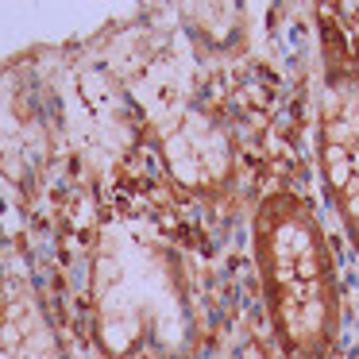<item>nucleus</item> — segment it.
Listing matches in <instances>:
<instances>
[{
    "mask_svg": "<svg viewBox=\"0 0 359 359\" xmlns=\"http://www.w3.org/2000/svg\"><path fill=\"white\" fill-rule=\"evenodd\" d=\"M251 259L278 355L336 359L344 290L332 236L317 205L294 189L259 197L251 212Z\"/></svg>",
    "mask_w": 359,
    "mask_h": 359,
    "instance_id": "obj_1",
    "label": "nucleus"
},
{
    "mask_svg": "<svg viewBox=\"0 0 359 359\" xmlns=\"http://www.w3.org/2000/svg\"><path fill=\"white\" fill-rule=\"evenodd\" d=\"M174 263L135 232L101 236L93 255V332L104 359H174L186 351L189 297Z\"/></svg>",
    "mask_w": 359,
    "mask_h": 359,
    "instance_id": "obj_2",
    "label": "nucleus"
},
{
    "mask_svg": "<svg viewBox=\"0 0 359 359\" xmlns=\"http://www.w3.org/2000/svg\"><path fill=\"white\" fill-rule=\"evenodd\" d=\"M317 170L320 189L359 259V39L336 8L317 12Z\"/></svg>",
    "mask_w": 359,
    "mask_h": 359,
    "instance_id": "obj_3",
    "label": "nucleus"
},
{
    "mask_svg": "<svg viewBox=\"0 0 359 359\" xmlns=\"http://www.w3.org/2000/svg\"><path fill=\"white\" fill-rule=\"evenodd\" d=\"M163 166L186 194L201 201H224L236 189L240 155L236 140L212 112L205 109H182L163 128Z\"/></svg>",
    "mask_w": 359,
    "mask_h": 359,
    "instance_id": "obj_4",
    "label": "nucleus"
},
{
    "mask_svg": "<svg viewBox=\"0 0 359 359\" xmlns=\"http://www.w3.org/2000/svg\"><path fill=\"white\" fill-rule=\"evenodd\" d=\"M0 359H74L39 286L20 263L0 271Z\"/></svg>",
    "mask_w": 359,
    "mask_h": 359,
    "instance_id": "obj_5",
    "label": "nucleus"
}]
</instances>
